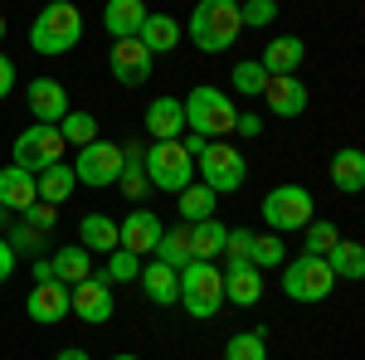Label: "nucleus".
Instances as JSON below:
<instances>
[{
    "instance_id": "obj_1",
    "label": "nucleus",
    "mask_w": 365,
    "mask_h": 360,
    "mask_svg": "<svg viewBox=\"0 0 365 360\" xmlns=\"http://www.w3.org/2000/svg\"><path fill=\"white\" fill-rule=\"evenodd\" d=\"M185 34L200 54H225L239 44L244 34V20H239V0H200L185 20Z\"/></svg>"
},
{
    "instance_id": "obj_2",
    "label": "nucleus",
    "mask_w": 365,
    "mask_h": 360,
    "mask_svg": "<svg viewBox=\"0 0 365 360\" xmlns=\"http://www.w3.org/2000/svg\"><path fill=\"white\" fill-rule=\"evenodd\" d=\"M180 112H185V132L205 141H225L234 132V117H239V103L229 98L225 88L200 83L180 98Z\"/></svg>"
},
{
    "instance_id": "obj_3",
    "label": "nucleus",
    "mask_w": 365,
    "mask_h": 360,
    "mask_svg": "<svg viewBox=\"0 0 365 360\" xmlns=\"http://www.w3.org/2000/svg\"><path fill=\"white\" fill-rule=\"evenodd\" d=\"M78 39H83V15H78L73 0L44 5L34 15V25H29V44H34V54H44V58H58V54H68V49H78Z\"/></svg>"
},
{
    "instance_id": "obj_4",
    "label": "nucleus",
    "mask_w": 365,
    "mask_h": 360,
    "mask_svg": "<svg viewBox=\"0 0 365 360\" xmlns=\"http://www.w3.org/2000/svg\"><path fill=\"white\" fill-rule=\"evenodd\" d=\"M195 180L210 185L215 195H234L249 180V156L229 141H205V151L195 156Z\"/></svg>"
},
{
    "instance_id": "obj_5",
    "label": "nucleus",
    "mask_w": 365,
    "mask_h": 360,
    "mask_svg": "<svg viewBox=\"0 0 365 360\" xmlns=\"http://www.w3.org/2000/svg\"><path fill=\"white\" fill-rule=\"evenodd\" d=\"M141 170H146V180H151V190H185L190 180H195V156L180 146V141H151L146 151H141Z\"/></svg>"
},
{
    "instance_id": "obj_6",
    "label": "nucleus",
    "mask_w": 365,
    "mask_h": 360,
    "mask_svg": "<svg viewBox=\"0 0 365 360\" xmlns=\"http://www.w3.org/2000/svg\"><path fill=\"white\" fill-rule=\"evenodd\" d=\"M180 307L195 317V322H210L220 307H225V268L220 263H185L180 268Z\"/></svg>"
},
{
    "instance_id": "obj_7",
    "label": "nucleus",
    "mask_w": 365,
    "mask_h": 360,
    "mask_svg": "<svg viewBox=\"0 0 365 360\" xmlns=\"http://www.w3.org/2000/svg\"><path fill=\"white\" fill-rule=\"evenodd\" d=\"M331 287H336V273L327 268V258H312V253L292 258L287 253V263H282V297L312 307V302H327Z\"/></svg>"
},
{
    "instance_id": "obj_8",
    "label": "nucleus",
    "mask_w": 365,
    "mask_h": 360,
    "mask_svg": "<svg viewBox=\"0 0 365 360\" xmlns=\"http://www.w3.org/2000/svg\"><path fill=\"white\" fill-rule=\"evenodd\" d=\"M258 215L268 224V234H292V229H307L317 220V200L302 185H273V190L263 195V210Z\"/></svg>"
},
{
    "instance_id": "obj_9",
    "label": "nucleus",
    "mask_w": 365,
    "mask_h": 360,
    "mask_svg": "<svg viewBox=\"0 0 365 360\" xmlns=\"http://www.w3.org/2000/svg\"><path fill=\"white\" fill-rule=\"evenodd\" d=\"M63 146L68 141L58 137V127H49V122H34V127H25L20 137H15V161L10 166H20V170H29V175H39L44 166H54V161H63Z\"/></svg>"
},
{
    "instance_id": "obj_10",
    "label": "nucleus",
    "mask_w": 365,
    "mask_h": 360,
    "mask_svg": "<svg viewBox=\"0 0 365 360\" xmlns=\"http://www.w3.org/2000/svg\"><path fill=\"white\" fill-rule=\"evenodd\" d=\"M117 175H122V141H88L78 146V161H73V180L78 185H93V190H108L117 185Z\"/></svg>"
},
{
    "instance_id": "obj_11",
    "label": "nucleus",
    "mask_w": 365,
    "mask_h": 360,
    "mask_svg": "<svg viewBox=\"0 0 365 360\" xmlns=\"http://www.w3.org/2000/svg\"><path fill=\"white\" fill-rule=\"evenodd\" d=\"M68 312L88 322V326H103V322H113L117 312V297H113V282L103 273H88L83 282H73L68 287Z\"/></svg>"
},
{
    "instance_id": "obj_12",
    "label": "nucleus",
    "mask_w": 365,
    "mask_h": 360,
    "mask_svg": "<svg viewBox=\"0 0 365 360\" xmlns=\"http://www.w3.org/2000/svg\"><path fill=\"white\" fill-rule=\"evenodd\" d=\"M161 234H166L161 215H151L146 205H137L127 220H117V249L137 253V258H151V253H156V244H161Z\"/></svg>"
},
{
    "instance_id": "obj_13",
    "label": "nucleus",
    "mask_w": 365,
    "mask_h": 360,
    "mask_svg": "<svg viewBox=\"0 0 365 360\" xmlns=\"http://www.w3.org/2000/svg\"><path fill=\"white\" fill-rule=\"evenodd\" d=\"M108 68L122 88H141L156 68V54L141 49V39H113V54H108Z\"/></svg>"
},
{
    "instance_id": "obj_14",
    "label": "nucleus",
    "mask_w": 365,
    "mask_h": 360,
    "mask_svg": "<svg viewBox=\"0 0 365 360\" xmlns=\"http://www.w3.org/2000/svg\"><path fill=\"white\" fill-rule=\"evenodd\" d=\"M273 117H302L307 112V83L297 73H268V83L258 93Z\"/></svg>"
},
{
    "instance_id": "obj_15",
    "label": "nucleus",
    "mask_w": 365,
    "mask_h": 360,
    "mask_svg": "<svg viewBox=\"0 0 365 360\" xmlns=\"http://www.w3.org/2000/svg\"><path fill=\"white\" fill-rule=\"evenodd\" d=\"M25 312H29V322H39V326L63 322V317H68V287H63L58 277L34 282V287H29V297H25Z\"/></svg>"
},
{
    "instance_id": "obj_16",
    "label": "nucleus",
    "mask_w": 365,
    "mask_h": 360,
    "mask_svg": "<svg viewBox=\"0 0 365 360\" xmlns=\"http://www.w3.org/2000/svg\"><path fill=\"white\" fill-rule=\"evenodd\" d=\"M25 103H29V112H34V122L58 127V117L68 112V88L58 83V78H34V83L25 88Z\"/></svg>"
},
{
    "instance_id": "obj_17",
    "label": "nucleus",
    "mask_w": 365,
    "mask_h": 360,
    "mask_svg": "<svg viewBox=\"0 0 365 360\" xmlns=\"http://www.w3.org/2000/svg\"><path fill=\"white\" fill-rule=\"evenodd\" d=\"M141 122H146L151 141H180V137H185V112H180V98H151Z\"/></svg>"
},
{
    "instance_id": "obj_18",
    "label": "nucleus",
    "mask_w": 365,
    "mask_h": 360,
    "mask_svg": "<svg viewBox=\"0 0 365 360\" xmlns=\"http://www.w3.org/2000/svg\"><path fill=\"white\" fill-rule=\"evenodd\" d=\"M141 287H146V297L156 307H175L180 302V273L175 268H166L161 258H151V263H141Z\"/></svg>"
},
{
    "instance_id": "obj_19",
    "label": "nucleus",
    "mask_w": 365,
    "mask_h": 360,
    "mask_svg": "<svg viewBox=\"0 0 365 360\" xmlns=\"http://www.w3.org/2000/svg\"><path fill=\"white\" fill-rule=\"evenodd\" d=\"M146 15H151L146 0H108V5H103V29H108L113 39H137V29H141Z\"/></svg>"
},
{
    "instance_id": "obj_20",
    "label": "nucleus",
    "mask_w": 365,
    "mask_h": 360,
    "mask_svg": "<svg viewBox=\"0 0 365 360\" xmlns=\"http://www.w3.org/2000/svg\"><path fill=\"white\" fill-rule=\"evenodd\" d=\"M258 63H263V73H297L307 63V44L297 34H278V39H268V49H263Z\"/></svg>"
},
{
    "instance_id": "obj_21",
    "label": "nucleus",
    "mask_w": 365,
    "mask_h": 360,
    "mask_svg": "<svg viewBox=\"0 0 365 360\" xmlns=\"http://www.w3.org/2000/svg\"><path fill=\"white\" fill-rule=\"evenodd\" d=\"M137 39H141L146 54H170V49L180 44V20H175V15H161V10H151V15L141 20Z\"/></svg>"
},
{
    "instance_id": "obj_22",
    "label": "nucleus",
    "mask_w": 365,
    "mask_h": 360,
    "mask_svg": "<svg viewBox=\"0 0 365 360\" xmlns=\"http://www.w3.org/2000/svg\"><path fill=\"white\" fill-rule=\"evenodd\" d=\"M34 200H39V190H34V175H29V170H20V166L0 170V205H5L10 215H25Z\"/></svg>"
},
{
    "instance_id": "obj_23",
    "label": "nucleus",
    "mask_w": 365,
    "mask_h": 360,
    "mask_svg": "<svg viewBox=\"0 0 365 360\" xmlns=\"http://www.w3.org/2000/svg\"><path fill=\"white\" fill-rule=\"evenodd\" d=\"M331 185L341 195H361L365 190V151L361 146H341L331 156Z\"/></svg>"
},
{
    "instance_id": "obj_24",
    "label": "nucleus",
    "mask_w": 365,
    "mask_h": 360,
    "mask_svg": "<svg viewBox=\"0 0 365 360\" xmlns=\"http://www.w3.org/2000/svg\"><path fill=\"white\" fill-rule=\"evenodd\" d=\"M258 297H263V268H253V263H244V268H225V302L258 307Z\"/></svg>"
},
{
    "instance_id": "obj_25",
    "label": "nucleus",
    "mask_w": 365,
    "mask_h": 360,
    "mask_svg": "<svg viewBox=\"0 0 365 360\" xmlns=\"http://www.w3.org/2000/svg\"><path fill=\"white\" fill-rule=\"evenodd\" d=\"M34 190H39V200L44 205H68L73 200V190H78V180H73V166H63V161H54V166H44L39 175H34Z\"/></svg>"
},
{
    "instance_id": "obj_26",
    "label": "nucleus",
    "mask_w": 365,
    "mask_h": 360,
    "mask_svg": "<svg viewBox=\"0 0 365 360\" xmlns=\"http://www.w3.org/2000/svg\"><path fill=\"white\" fill-rule=\"evenodd\" d=\"M78 244H83L88 253H103V258H108V253L117 249V220L113 215H98V210L83 215V220H78Z\"/></svg>"
},
{
    "instance_id": "obj_27",
    "label": "nucleus",
    "mask_w": 365,
    "mask_h": 360,
    "mask_svg": "<svg viewBox=\"0 0 365 360\" xmlns=\"http://www.w3.org/2000/svg\"><path fill=\"white\" fill-rule=\"evenodd\" d=\"M185 229H190V263H215V258H220V249H225V224L215 220V215H210V220H195V224H185Z\"/></svg>"
},
{
    "instance_id": "obj_28",
    "label": "nucleus",
    "mask_w": 365,
    "mask_h": 360,
    "mask_svg": "<svg viewBox=\"0 0 365 360\" xmlns=\"http://www.w3.org/2000/svg\"><path fill=\"white\" fill-rule=\"evenodd\" d=\"M49 263H54V277L63 287H73V282H83V277L93 273V253H88L83 244H63L58 253H49Z\"/></svg>"
},
{
    "instance_id": "obj_29",
    "label": "nucleus",
    "mask_w": 365,
    "mask_h": 360,
    "mask_svg": "<svg viewBox=\"0 0 365 360\" xmlns=\"http://www.w3.org/2000/svg\"><path fill=\"white\" fill-rule=\"evenodd\" d=\"M327 268H331L336 277H346V282H361L365 277V249L356 244V239H336L331 253H327Z\"/></svg>"
},
{
    "instance_id": "obj_30",
    "label": "nucleus",
    "mask_w": 365,
    "mask_h": 360,
    "mask_svg": "<svg viewBox=\"0 0 365 360\" xmlns=\"http://www.w3.org/2000/svg\"><path fill=\"white\" fill-rule=\"evenodd\" d=\"M175 200H180V220L195 224V220H210V215H215V200H220V195L210 190V185H200V180H190L185 190H175Z\"/></svg>"
},
{
    "instance_id": "obj_31",
    "label": "nucleus",
    "mask_w": 365,
    "mask_h": 360,
    "mask_svg": "<svg viewBox=\"0 0 365 360\" xmlns=\"http://www.w3.org/2000/svg\"><path fill=\"white\" fill-rule=\"evenodd\" d=\"M5 244L15 249V258H20V253H25V258H39V253L49 249V234L34 229V224H25V220H15L10 229H5Z\"/></svg>"
},
{
    "instance_id": "obj_32",
    "label": "nucleus",
    "mask_w": 365,
    "mask_h": 360,
    "mask_svg": "<svg viewBox=\"0 0 365 360\" xmlns=\"http://www.w3.org/2000/svg\"><path fill=\"white\" fill-rule=\"evenodd\" d=\"M156 258H161L166 268H175V273H180V268L190 263V229H185V224L166 229V234H161V244H156Z\"/></svg>"
},
{
    "instance_id": "obj_33",
    "label": "nucleus",
    "mask_w": 365,
    "mask_h": 360,
    "mask_svg": "<svg viewBox=\"0 0 365 360\" xmlns=\"http://www.w3.org/2000/svg\"><path fill=\"white\" fill-rule=\"evenodd\" d=\"M58 137L68 141V146H88V141H98V117L93 112H63L58 117Z\"/></svg>"
},
{
    "instance_id": "obj_34",
    "label": "nucleus",
    "mask_w": 365,
    "mask_h": 360,
    "mask_svg": "<svg viewBox=\"0 0 365 360\" xmlns=\"http://www.w3.org/2000/svg\"><path fill=\"white\" fill-rule=\"evenodd\" d=\"M249 263H253V268H282V263H287V244H282V234H253Z\"/></svg>"
},
{
    "instance_id": "obj_35",
    "label": "nucleus",
    "mask_w": 365,
    "mask_h": 360,
    "mask_svg": "<svg viewBox=\"0 0 365 360\" xmlns=\"http://www.w3.org/2000/svg\"><path fill=\"white\" fill-rule=\"evenodd\" d=\"M225 360H268V331L258 326V331H239V336H229Z\"/></svg>"
},
{
    "instance_id": "obj_36",
    "label": "nucleus",
    "mask_w": 365,
    "mask_h": 360,
    "mask_svg": "<svg viewBox=\"0 0 365 360\" xmlns=\"http://www.w3.org/2000/svg\"><path fill=\"white\" fill-rule=\"evenodd\" d=\"M229 83H234L239 98H253V103H258V93H263V83H268V73H263L258 58H244V63H234V78H229Z\"/></svg>"
},
{
    "instance_id": "obj_37",
    "label": "nucleus",
    "mask_w": 365,
    "mask_h": 360,
    "mask_svg": "<svg viewBox=\"0 0 365 360\" xmlns=\"http://www.w3.org/2000/svg\"><path fill=\"white\" fill-rule=\"evenodd\" d=\"M103 277H108V282H137L141 277V258L137 253H127V249H113L108 253V258H103Z\"/></svg>"
},
{
    "instance_id": "obj_38",
    "label": "nucleus",
    "mask_w": 365,
    "mask_h": 360,
    "mask_svg": "<svg viewBox=\"0 0 365 360\" xmlns=\"http://www.w3.org/2000/svg\"><path fill=\"white\" fill-rule=\"evenodd\" d=\"M336 239H341V234H336V224H327V220H312L307 229H302V253H312V258H327Z\"/></svg>"
},
{
    "instance_id": "obj_39",
    "label": "nucleus",
    "mask_w": 365,
    "mask_h": 360,
    "mask_svg": "<svg viewBox=\"0 0 365 360\" xmlns=\"http://www.w3.org/2000/svg\"><path fill=\"white\" fill-rule=\"evenodd\" d=\"M249 244H253V229H229L225 249H220L225 268H244V263H249Z\"/></svg>"
},
{
    "instance_id": "obj_40",
    "label": "nucleus",
    "mask_w": 365,
    "mask_h": 360,
    "mask_svg": "<svg viewBox=\"0 0 365 360\" xmlns=\"http://www.w3.org/2000/svg\"><path fill=\"white\" fill-rule=\"evenodd\" d=\"M239 20L244 29H263L278 20V0H239Z\"/></svg>"
},
{
    "instance_id": "obj_41",
    "label": "nucleus",
    "mask_w": 365,
    "mask_h": 360,
    "mask_svg": "<svg viewBox=\"0 0 365 360\" xmlns=\"http://www.w3.org/2000/svg\"><path fill=\"white\" fill-rule=\"evenodd\" d=\"M20 220H25V224H34V229H44V234H49V229H54V205H44V200H34V205H29V210L20 215Z\"/></svg>"
},
{
    "instance_id": "obj_42",
    "label": "nucleus",
    "mask_w": 365,
    "mask_h": 360,
    "mask_svg": "<svg viewBox=\"0 0 365 360\" xmlns=\"http://www.w3.org/2000/svg\"><path fill=\"white\" fill-rule=\"evenodd\" d=\"M234 132L244 141H258L263 137V117H258V112H239V117H234Z\"/></svg>"
},
{
    "instance_id": "obj_43",
    "label": "nucleus",
    "mask_w": 365,
    "mask_h": 360,
    "mask_svg": "<svg viewBox=\"0 0 365 360\" xmlns=\"http://www.w3.org/2000/svg\"><path fill=\"white\" fill-rule=\"evenodd\" d=\"M10 93H15V63L0 54V98H10Z\"/></svg>"
},
{
    "instance_id": "obj_44",
    "label": "nucleus",
    "mask_w": 365,
    "mask_h": 360,
    "mask_svg": "<svg viewBox=\"0 0 365 360\" xmlns=\"http://www.w3.org/2000/svg\"><path fill=\"white\" fill-rule=\"evenodd\" d=\"M15 263H20V258H15V249H10V244H5V234H0V282L15 273Z\"/></svg>"
},
{
    "instance_id": "obj_45",
    "label": "nucleus",
    "mask_w": 365,
    "mask_h": 360,
    "mask_svg": "<svg viewBox=\"0 0 365 360\" xmlns=\"http://www.w3.org/2000/svg\"><path fill=\"white\" fill-rule=\"evenodd\" d=\"M29 273H34V282H49V277H54V263H49V258H34Z\"/></svg>"
},
{
    "instance_id": "obj_46",
    "label": "nucleus",
    "mask_w": 365,
    "mask_h": 360,
    "mask_svg": "<svg viewBox=\"0 0 365 360\" xmlns=\"http://www.w3.org/2000/svg\"><path fill=\"white\" fill-rule=\"evenodd\" d=\"M54 360H93V356H88V351H78V346H68V351H58Z\"/></svg>"
},
{
    "instance_id": "obj_47",
    "label": "nucleus",
    "mask_w": 365,
    "mask_h": 360,
    "mask_svg": "<svg viewBox=\"0 0 365 360\" xmlns=\"http://www.w3.org/2000/svg\"><path fill=\"white\" fill-rule=\"evenodd\" d=\"M10 224H15V220H10V210L0 205V229H10Z\"/></svg>"
},
{
    "instance_id": "obj_48",
    "label": "nucleus",
    "mask_w": 365,
    "mask_h": 360,
    "mask_svg": "<svg viewBox=\"0 0 365 360\" xmlns=\"http://www.w3.org/2000/svg\"><path fill=\"white\" fill-rule=\"evenodd\" d=\"M113 360H141V356H113Z\"/></svg>"
},
{
    "instance_id": "obj_49",
    "label": "nucleus",
    "mask_w": 365,
    "mask_h": 360,
    "mask_svg": "<svg viewBox=\"0 0 365 360\" xmlns=\"http://www.w3.org/2000/svg\"><path fill=\"white\" fill-rule=\"evenodd\" d=\"M0 39H5V15H0Z\"/></svg>"
},
{
    "instance_id": "obj_50",
    "label": "nucleus",
    "mask_w": 365,
    "mask_h": 360,
    "mask_svg": "<svg viewBox=\"0 0 365 360\" xmlns=\"http://www.w3.org/2000/svg\"><path fill=\"white\" fill-rule=\"evenodd\" d=\"M44 5H63V0H44Z\"/></svg>"
}]
</instances>
